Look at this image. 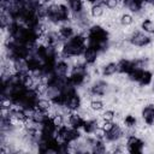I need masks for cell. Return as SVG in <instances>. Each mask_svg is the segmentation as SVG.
Returning <instances> with one entry per match:
<instances>
[{"instance_id":"1","label":"cell","mask_w":154,"mask_h":154,"mask_svg":"<svg viewBox=\"0 0 154 154\" xmlns=\"http://www.w3.org/2000/svg\"><path fill=\"white\" fill-rule=\"evenodd\" d=\"M128 40L134 47H147L152 43V37L147 32L140 30H132Z\"/></svg>"},{"instance_id":"2","label":"cell","mask_w":154,"mask_h":154,"mask_svg":"<svg viewBox=\"0 0 154 154\" xmlns=\"http://www.w3.org/2000/svg\"><path fill=\"white\" fill-rule=\"evenodd\" d=\"M126 150L129 153L136 154V153H142L143 152V147H144V141L141 140L140 137H137L136 135H131L126 137Z\"/></svg>"},{"instance_id":"3","label":"cell","mask_w":154,"mask_h":154,"mask_svg":"<svg viewBox=\"0 0 154 154\" xmlns=\"http://www.w3.org/2000/svg\"><path fill=\"white\" fill-rule=\"evenodd\" d=\"M109 89V84L102 79H97L95 82H93L89 87V91L91 96H105L108 93Z\"/></svg>"},{"instance_id":"4","label":"cell","mask_w":154,"mask_h":154,"mask_svg":"<svg viewBox=\"0 0 154 154\" xmlns=\"http://www.w3.org/2000/svg\"><path fill=\"white\" fill-rule=\"evenodd\" d=\"M99 54H100V51H99L97 47L88 45V46L85 47V49H84L82 57H83V60H84L85 64H88V65H94V64L96 63L97 58H99Z\"/></svg>"},{"instance_id":"5","label":"cell","mask_w":154,"mask_h":154,"mask_svg":"<svg viewBox=\"0 0 154 154\" xmlns=\"http://www.w3.org/2000/svg\"><path fill=\"white\" fill-rule=\"evenodd\" d=\"M70 71H71V65L65 59H61V60L55 61V64L53 66V72H54L55 77H58V78L67 77V75H69Z\"/></svg>"},{"instance_id":"6","label":"cell","mask_w":154,"mask_h":154,"mask_svg":"<svg viewBox=\"0 0 154 154\" xmlns=\"http://www.w3.org/2000/svg\"><path fill=\"white\" fill-rule=\"evenodd\" d=\"M123 137H124V129L118 123H116V125L108 132H106L105 141L106 142H117Z\"/></svg>"},{"instance_id":"7","label":"cell","mask_w":154,"mask_h":154,"mask_svg":"<svg viewBox=\"0 0 154 154\" xmlns=\"http://www.w3.org/2000/svg\"><path fill=\"white\" fill-rule=\"evenodd\" d=\"M141 117L147 125H154V105H146L141 111Z\"/></svg>"},{"instance_id":"8","label":"cell","mask_w":154,"mask_h":154,"mask_svg":"<svg viewBox=\"0 0 154 154\" xmlns=\"http://www.w3.org/2000/svg\"><path fill=\"white\" fill-rule=\"evenodd\" d=\"M85 119L83 118V116L78 112V111H75V112H71L69 114V125L75 128V129H82L83 128V124H84Z\"/></svg>"},{"instance_id":"9","label":"cell","mask_w":154,"mask_h":154,"mask_svg":"<svg viewBox=\"0 0 154 154\" xmlns=\"http://www.w3.org/2000/svg\"><path fill=\"white\" fill-rule=\"evenodd\" d=\"M51 118L49 113L48 112H45V111H41L38 108H35L32 112H31V116H30V119L36 123V124H43L46 120H48Z\"/></svg>"},{"instance_id":"10","label":"cell","mask_w":154,"mask_h":154,"mask_svg":"<svg viewBox=\"0 0 154 154\" xmlns=\"http://www.w3.org/2000/svg\"><path fill=\"white\" fill-rule=\"evenodd\" d=\"M105 8H106V6H105L103 1H97L91 5L89 13H90L91 18H101L105 14Z\"/></svg>"},{"instance_id":"11","label":"cell","mask_w":154,"mask_h":154,"mask_svg":"<svg viewBox=\"0 0 154 154\" xmlns=\"http://www.w3.org/2000/svg\"><path fill=\"white\" fill-rule=\"evenodd\" d=\"M116 73H118V66H117V63H114V61H108L101 67L102 76L111 77V76H114Z\"/></svg>"},{"instance_id":"12","label":"cell","mask_w":154,"mask_h":154,"mask_svg":"<svg viewBox=\"0 0 154 154\" xmlns=\"http://www.w3.org/2000/svg\"><path fill=\"white\" fill-rule=\"evenodd\" d=\"M117 66H118V73L128 75L132 70V60H129V59H125V58L120 59L117 63Z\"/></svg>"},{"instance_id":"13","label":"cell","mask_w":154,"mask_h":154,"mask_svg":"<svg viewBox=\"0 0 154 154\" xmlns=\"http://www.w3.org/2000/svg\"><path fill=\"white\" fill-rule=\"evenodd\" d=\"M82 129H83V131H84L85 134H88V135H94V132L99 129V122H97L95 118H93V119H87V120L84 122Z\"/></svg>"},{"instance_id":"14","label":"cell","mask_w":154,"mask_h":154,"mask_svg":"<svg viewBox=\"0 0 154 154\" xmlns=\"http://www.w3.org/2000/svg\"><path fill=\"white\" fill-rule=\"evenodd\" d=\"M67 6L71 11V14L79 13L84 10V4L83 0H67Z\"/></svg>"},{"instance_id":"15","label":"cell","mask_w":154,"mask_h":154,"mask_svg":"<svg viewBox=\"0 0 154 154\" xmlns=\"http://www.w3.org/2000/svg\"><path fill=\"white\" fill-rule=\"evenodd\" d=\"M152 81H153V72L149 71V70H144L137 83H138L140 87H147L152 83Z\"/></svg>"},{"instance_id":"16","label":"cell","mask_w":154,"mask_h":154,"mask_svg":"<svg viewBox=\"0 0 154 154\" xmlns=\"http://www.w3.org/2000/svg\"><path fill=\"white\" fill-rule=\"evenodd\" d=\"M52 106H53V102L47 97H38V100L36 102V108L45 111V112H48V113H49Z\"/></svg>"},{"instance_id":"17","label":"cell","mask_w":154,"mask_h":154,"mask_svg":"<svg viewBox=\"0 0 154 154\" xmlns=\"http://www.w3.org/2000/svg\"><path fill=\"white\" fill-rule=\"evenodd\" d=\"M141 29H142V31H144L147 34L154 35V22L150 18H144L141 22Z\"/></svg>"},{"instance_id":"18","label":"cell","mask_w":154,"mask_h":154,"mask_svg":"<svg viewBox=\"0 0 154 154\" xmlns=\"http://www.w3.org/2000/svg\"><path fill=\"white\" fill-rule=\"evenodd\" d=\"M132 23H134V17L130 13H122L120 14V17H119V24L122 26L126 28V26H130Z\"/></svg>"},{"instance_id":"19","label":"cell","mask_w":154,"mask_h":154,"mask_svg":"<svg viewBox=\"0 0 154 154\" xmlns=\"http://www.w3.org/2000/svg\"><path fill=\"white\" fill-rule=\"evenodd\" d=\"M103 106H105V103L100 99H91L89 102V108L93 112H99V111L103 109Z\"/></svg>"},{"instance_id":"20","label":"cell","mask_w":154,"mask_h":154,"mask_svg":"<svg viewBox=\"0 0 154 154\" xmlns=\"http://www.w3.org/2000/svg\"><path fill=\"white\" fill-rule=\"evenodd\" d=\"M123 124L125 125V128H136L137 125V119L135 116L132 114H126L123 118Z\"/></svg>"},{"instance_id":"21","label":"cell","mask_w":154,"mask_h":154,"mask_svg":"<svg viewBox=\"0 0 154 154\" xmlns=\"http://www.w3.org/2000/svg\"><path fill=\"white\" fill-rule=\"evenodd\" d=\"M116 117V112L113 109H106L102 114H101V119L102 120H108V122H113Z\"/></svg>"},{"instance_id":"22","label":"cell","mask_w":154,"mask_h":154,"mask_svg":"<svg viewBox=\"0 0 154 154\" xmlns=\"http://www.w3.org/2000/svg\"><path fill=\"white\" fill-rule=\"evenodd\" d=\"M114 125H116L114 122H108V120H102L101 123H99V128H101L105 132H108Z\"/></svg>"},{"instance_id":"23","label":"cell","mask_w":154,"mask_h":154,"mask_svg":"<svg viewBox=\"0 0 154 154\" xmlns=\"http://www.w3.org/2000/svg\"><path fill=\"white\" fill-rule=\"evenodd\" d=\"M119 2H120V0H103V4L106 6V8H108V10H116V8H118Z\"/></svg>"},{"instance_id":"24","label":"cell","mask_w":154,"mask_h":154,"mask_svg":"<svg viewBox=\"0 0 154 154\" xmlns=\"http://www.w3.org/2000/svg\"><path fill=\"white\" fill-rule=\"evenodd\" d=\"M84 1H85V2H88V4H91V5H93V4H95V2H97V0H84Z\"/></svg>"},{"instance_id":"25","label":"cell","mask_w":154,"mask_h":154,"mask_svg":"<svg viewBox=\"0 0 154 154\" xmlns=\"http://www.w3.org/2000/svg\"><path fill=\"white\" fill-rule=\"evenodd\" d=\"M147 2H148V4L154 8V0H147Z\"/></svg>"},{"instance_id":"26","label":"cell","mask_w":154,"mask_h":154,"mask_svg":"<svg viewBox=\"0 0 154 154\" xmlns=\"http://www.w3.org/2000/svg\"><path fill=\"white\" fill-rule=\"evenodd\" d=\"M152 90L154 91V82H153V84H152Z\"/></svg>"}]
</instances>
